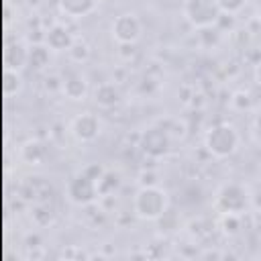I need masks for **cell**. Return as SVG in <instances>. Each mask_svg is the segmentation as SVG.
Wrapping results in <instances>:
<instances>
[{"label": "cell", "instance_id": "1", "mask_svg": "<svg viewBox=\"0 0 261 261\" xmlns=\"http://www.w3.org/2000/svg\"><path fill=\"white\" fill-rule=\"evenodd\" d=\"M167 192L159 186H143L133 198V212L141 220H159L167 212Z\"/></svg>", "mask_w": 261, "mask_h": 261}, {"label": "cell", "instance_id": "2", "mask_svg": "<svg viewBox=\"0 0 261 261\" xmlns=\"http://www.w3.org/2000/svg\"><path fill=\"white\" fill-rule=\"evenodd\" d=\"M239 143H241L239 130L230 122H216L204 135V147H206V151L212 157H218V159L230 157L239 149Z\"/></svg>", "mask_w": 261, "mask_h": 261}, {"label": "cell", "instance_id": "3", "mask_svg": "<svg viewBox=\"0 0 261 261\" xmlns=\"http://www.w3.org/2000/svg\"><path fill=\"white\" fill-rule=\"evenodd\" d=\"M184 16L194 29H210L222 16L216 0H186Z\"/></svg>", "mask_w": 261, "mask_h": 261}, {"label": "cell", "instance_id": "4", "mask_svg": "<svg viewBox=\"0 0 261 261\" xmlns=\"http://www.w3.org/2000/svg\"><path fill=\"white\" fill-rule=\"evenodd\" d=\"M216 206L224 214H243L249 208V194L237 181L224 184L216 194Z\"/></svg>", "mask_w": 261, "mask_h": 261}, {"label": "cell", "instance_id": "5", "mask_svg": "<svg viewBox=\"0 0 261 261\" xmlns=\"http://www.w3.org/2000/svg\"><path fill=\"white\" fill-rule=\"evenodd\" d=\"M65 192H67L69 202H73V204H77V206H88V204H92V202L98 198V194H100V190H98V179H94L90 173L82 171V173L73 175V177L67 181Z\"/></svg>", "mask_w": 261, "mask_h": 261}, {"label": "cell", "instance_id": "6", "mask_svg": "<svg viewBox=\"0 0 261 261\" xmlns=\"http://www.w3.org/2000/svg\"><path fill=\"white\" fill-rule=\"evenodd\" d=\"M141 33H143V24L135 12H122L110 24V35L120 45H135L141 39Z\"/></svg>", "mask_w": 261, "mask_h": 261}, {"label": "cell", "instance_id": "7", "mask_svg": "<svg viewBox=\"0 0 261 261\" xmlns=\"http://www.w3.org/2000/svg\"><path fill=\"white\" fill-rule=\"evenodd\" d=\"M141 149L149 157H163V155H167L169 149H171L169 130L163 128V126H151V128L143 130V135H141Z\"/></svg>", "mask_w": 261, "mask_h": 261}, {"label": "cell", "instance_id": "8", "mask_svg": "<svg viewBox=\"0 0 261 261\" xmlns=\"http://www.w3.org/2000/svg\"><path fill=\"white\" fill-rule=\"evenodd\" d=\"M69 130L77 141L90 143L100 135V118L92 112H82L71 120Z\"/></svg>", "mask_w": 261, "mask_h": 261}, {"label": "cell", "instance_id": "9", "mask_svg": "<svg viewBox=\"0 0 261 261\" xmlns=\"http://www.w3.org/2000/svg\"><path fill=\"white\" fill-rule=\"evenodd\" d=\"M73 41H75L73 35L63 24H53L45 35V43L51 51H69Z\"/></svg>", "mask_w": 261, "mask_h": 261}, {"label": "cell", "instance_id": "10", "mask_svg": "<svg viewBox=\"0 0 261 261\" xmlns=\"http://www.w3.org/2000/svg\"><path fill=\"white\" fill-rule=\"evenodd\" d=\"M100 0H57L59 10L71 18H84L98 8Z\"/></svg>", "mask_w": 261, "mask_h": 261}, {"label": "cell", "instance_id": "11", "mask_svg": "<svg viewBox=\"0 0 261 261\" xmlns=\"http://www.w3.org/2000/svg\"><path fill=\"white\" fill-rule=\"evenodd\" d=\"M94 102H96L100 108H104V110L114 108V106L120 102V90H118V86L112 84V82L100 84V86L94 90Z\"/></svg>", "mask_w": 261, "mask_h": 261}, {"label": "cell", "instance_id": "12", "mask_svg": "<svg viewBox=\"0 0 261 261\" xmlns=\"http://www.w3.org/2000/svg\"><path fill=\"white\" fill-rule=\"evenodd\" d=\"M61 90L69 100H84L88 94V82L80 73H69L61 82Z\"/></svg>", "mask_w": 261, "mask_h": 261}, {"label": "cell", "instance_id": "13", "mask_svg": "<svg viewBox=\"0 0 261 261\" xmlns=\"http://www.w3.org/2000/svg\"><path fill=\"white\" fill-rule=\"evenodd\" d=\"M4 63L10 69H20L24 63H29V49H24L20 43L16 45H8L4 51Z\"/></svg>", "mask_w": 261, "mask_h": 261}, {"label": "cell", "instance_id": "14", "mask_svg": "<svg viewBox=\"0 0 261 261\" xmlns=\"http://www.w3.org/2000/svg\"><path fill=\"white\" fill-rule=\"evenodd\" d=\"M4 94L10 98V96H16L18 92H20V88H22V80H20V75L16 73V69H10V67H6L4 69Z\"/></svg>", "mask_w": 261, "mask_h": 261}, {"label": "cell", "instance_id": "15", "mask_svg": "<svg viewBox=\"0 0 261 261\" xmlns=\"http://www.w3.org/2000/svg\"><path fill=\"white\" fill-rule=\"evenodd\" d=\"M49 63V47L43 45H35L29 49V65L35 69H41Z\"/></svg>", "mask_w": 261, "mask_h": 261}, {"label": "cell", "instance_id": "16", "mask_svg": "<svg viewBox=\"0 0 261 261\" xmlns=\"http://www.w3.org/2000/svg\"><path fill=\"white\" fill-rule=\"evenodd\" d=\"M67 53H69V57H71L73 61L82 63V61L88 59V55H90V47H88V43H84V41H73V45L69 47Z\"/></svg>", "mask_w": 261, "mask_h": 261}, {"label": "cell", "instance_id": "17", "mask_svg": "<svg viewBox=\"0 0 261 261\" xmlns=\"http://www.w3.org/2000/svg\"><path fill=\"white\" fill-rule=\"evenodd\" d=\"M216 4L222 14H237L245 8L247 0H216Z\"/></svg>", "mask_w": 261, "mask_h": 261}, {"label": "cell", "instance_id": "18", "mask_svg": "<svg viewBox=\"0 0 261 261\" xmlns=\"http://www.w3.org/2000/svg\"><path fill=\"white\" fill-rule=\"evenodd\" d=\"M22 149H27V151H31V157L27 159L29 163H39L41 159H43V155H45V149H43V145L41 143H37V141H29Z\"/></svg>", "mask_w": 261, "mask_h": 261}, {"label": "cell", "instance_id": "19", "mask_svg": "<svg viewBox=\"0 0 261 261\" xmlns=\"http://www.w3.org/2000/svg\"><path fill=\"white\" fill-rule=\"evenodd\" d=\"M253 75H255V82H257V86H261V59L257 61V65H255V71H253Z\"/></svg>", "mask_w": 261, "mask_h": 261}, {"label": "cell", "instance_id": "20", "mask_svg": "<svg viewBox=\"0 0 261 261\" xmlns=\"http://www.w3.org/2000/svg\"><path fill=\"white\" fill-rule=\"evenodd\" d=\"M255 10H257V14L261 16V0H255Z\"/></svg>", "mask_w": 261, "mask_h": 261}, {"label": "cell", "instance_id": "21", "mask_svg": "<svg viewBox=\"0 0 261 261\" xmlns=\"http://www.w3.org/2000/svg\"><path fill=\"white\" fill-rule=\"evenodd\" d=\"M181 2H186V0H181Z\"/></svg>", "mask_w": 261, "mask_h": 261}]
</instances>
